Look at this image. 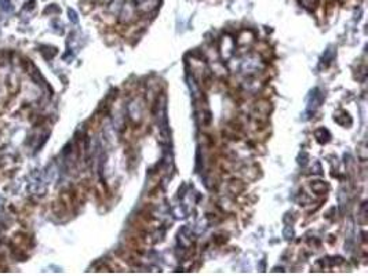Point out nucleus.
Segmentation results:
<instances>
[{"mask_svg": "<svg viewBox=\"0 0 368 276\" xmlns=\"http://www.w3.org/2000/svg\"><path fill=\"white\" fill-rule=\"evenodd\" d=\"M69 15H71V18H72V21H73V22H76V21H77V18H76V14L73 13V11H69Z\"/></svg>", "mask_w": 368, "mask_h": 276, "instance_id": "nucleus-5", "label": "nucleus"}, {"mask_svg": "<svg viewBox=\"0 0 368 276\" xmlns=\"http://www.w3.org/2000/svg\"><path fill=\"white\" fill-rule=\"evenodd\" d=\"M0 6H2V9H3V10H9L11 6L10 0H0Z\"/></svg>", "mask_w": 368, "mask_h": 276, "instance_id": "nucleus-4", "label": "nucleus"}, {"mask_svg": "<svg viewBox=\"0 0 368 276\" xmlns=\"http://www.w3.org/2000/svg\"><path fill=\"white\" fill-rule=\"evenodd\" d=\"M312 188H313V191H316V192H324V191H327V185L324 184V182H321V181H317V182H314V184H312Z\"/></svg>", "mask_w": 368, "mask_h": 276, "instance_id": "nucleus-3", "label": "nucleus"}, {"mask_svg": "<svg viewBox=\"0 0 368 276\" xmlns=\"http://www.w3.org/2000/svg\"><path fill=\"white\" fill-rule=\"evenodd\" d=\"M93 3L101 6L106 17L127 25L153 14L160 0H90V5Z\"/></svg>", "mask_w": 368, "mask_h": 276, "instance_id": "nucleus-1", "label": "nucleus"}, {"mask_svg": "<svg viewBox=\"0 0 368 276\" xmlns=\"http://www.w3.org/2000/svg\"><path fill=\"white\" fill-rule=\"evenodd\" d=\"M349 0H299V3L309 10L331 11L335 6L346 5Z\"/></svg>", "mask_w": 368, "mask_h": 276, "instance_id": "nucleus-2", "label": "nucleus"}, {"mask_svg": "<svg viewBox=\"0 0 368 276\" xmlns=\"http://www.w3.org/2000/svg\"><path fill=\"white\" fill-rule=\"evenodd\" d=\"M179 235L183 236V238H187V236H185V233H183V232H181V233H179ZM191 243H192V239H189V241H188V243H187V246H189V245H191Z\"/></svg>", "mask_w": 368, "mask_h": 276, "instance_id": "nucleus-6", "label": "nucleus"}]
</instances>
